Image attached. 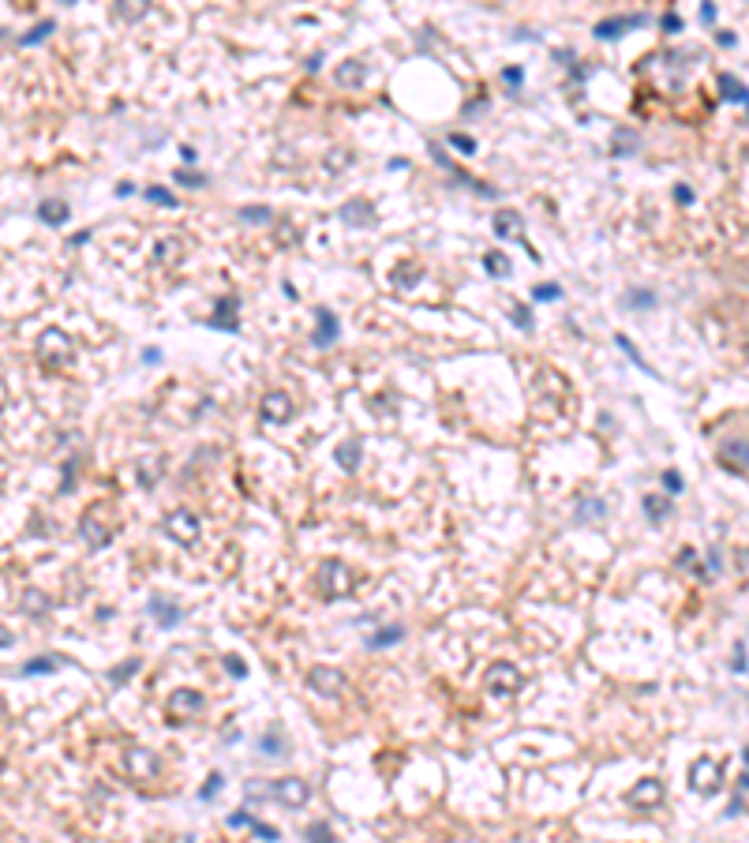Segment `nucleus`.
Here are the masks:
<instances>
[{
	"mask_svg": "<svg viewBox=\"0 0 749 843\" xmlns=\"http://www.w3.org/2000/svg\"><path fill=\"white\" fill-rule=\"evenodd\" d=\"M38 357H42L45 364H52V367H68L75 360V345H72V337L64 330L49 326V330L38 337Z\"/></svg>",
	"mask_w": 749,
	"mask_h": 843,
	"instance_id": "f257e3e1",
	"label": "nucleus"
},
{
	"mask_svg": "<svg viewBox=\"0 0 749 843\" xmlns=\"http://www.w3.org/2000/svg\"><path fill=\"white\" fill-rule=\"evenodd\" d=\"M352 585H356V577H352V570H349L341 559H326V562L319 566V588H322V596L337 600V596H345V592H352Z\"/></svg>",
	"mask_w": 749,
	"mask_h": 843,
	"instance_id": "f03ea898",
	"label": "nucleus"
},
{
	"mask_svg": "<svg viewBox=\"0 0 749 843\" xmlns=\"http://www.w3.org/2000/svg\"><path fill=\"white\" fill-rule=\"evenodd\" d=\"M308 686L319 693V697H341V693L349 690V679L341 675L337 667L319 664V667H311V671H308Z\"/></svg>",
	"mask_w": 749,
	"mask_h": 843,
	"instance_id": "7ed1b4c3",
	"label": "nucleus"
},
{
	"mask_svg": "<svg viewBox=\"0 0 749 843\" xmlns=\"http://www.w3.org/2000/svg\"><path fill=\"white\" fill-rule=\"evenodd\" d=\"M165 532L173 536L180 547H191V544H199V532H203V529H199V518H195L191 510H173V513L165 518Z\"/></svg>",
	"mask_w": 749,
	"mask_h": 843,
	"instance_id": "20e7f679",
	"label": "nucleus"
},
{
	"mask_svg": "<svg viewBox=\"0 0 749 843\" xmlns=\"http://www.w3.org/2000/svg\"><path fill=\"white\" fill-rule=\"evenodd\" d=\"M195 713H203V693H195V690H173L169 693V701H165V716L176 723L184 720H195Z\"/></svg>",
	"mask_w": 749,
	"mask_h": 843,
	"instance_id": "39448f33",
	"label": "nucleus"
},
{
	"mask_svg": "<svg viewBox=\"0 0 749 843\" xmlns=\"http://www.w3.org/2000/svg\"><path fill=\"white\" fill-rule=\"evenodd\" d=\"M521 671L514 667V664H506V660H498L491 671H488V690L491 693H498V697H514L517 690H521Z\"/></svg>",
	"mask_w": 749,
	"mask_h": 843,
	"instance_id": "423d86ee",
	"label": "nucleus"
},
{
	"mask_svg": "<svg viewBox=\"0 0 749 843\" xmlns=\"http://www.w3.org/2000/svg\"><path fill=\"white\" fill-rule=\"evenodd\" d=\"M270 791L278 802H285V806H304V802L311 798V787L300 780V776H285V780H270Z\"/></svg>",
	"mask_w": 749,
	"mask_h": 843,
	"instance_id": "0eeeda50",
	"label": "nucleus"
},
{
	"mask_svg": "<svg viewBox=\"0 0 749 843\" xmlns=\"http://www.w3.org/2000/svg\"><path fill=\"white\" fill-rule=\"evenodd\" d=\"M689 787L701 795H716L719 791V765L712 757H701L689 765Z\"/></svg>",
	"mask_w": 749,
	"mask_h": 843,
	"instance_id": "6e6552de",
	"label": "nucleus"
},
{
	"mask_svg": "<svg viewBox=\"0 0 749 843\" xmlns=\"http://www.w3.org/2000/svg\"><path fill=\"white\" fill-rule=\"evenodd\" d=\"M79 532H83V540L90 547H105L113 540V529L105 525V513L94 506V510H86L83 513V521H79Z\"/></svg>",
	"mask_w": 749,
	"mask_h": 843,
	"instance_id": "1a4fd4ad",
	"label": "nucleus"
},
{
	"mask_svg": "<svg viewBox=\"0 0 749 843\" xmlns=\"http://www.w3.org/2000/svg\"><path fill=\"white\" fill-rule=\"evenodd\" d=\"M259 416L266 420V424H285V420L293 416V401H288V393L270 390L266 398L259 401Z\"/></svg>",
	"mask_w": 749,
	"mask_h": 843,
	"instance_id": "9d476101",
	"label": "nucleus"
},
{
	"mask_svg": "<svg viewBox=\"0 0 749 843\" xmlns=\"http://www.w3.org/2000/svg\"><path fill=\"white\" fill-rule=\"evenodd\" d=\"M719 465L731 472H749V439H734L719 446Z\"/></svg>",
	"mask_w": 749,
	"mask_h": 843,
	"instance_id": "9b49d317",
	"label": "nucleus"
},
{
	"mask_svg": "<svg viewBox=\"0 0 749 843\" xmlns=\"http://www.w3.org/2000/svg\"><path fill=\"white\" fill-rule=\"evenodd\" d=\"M495 236L498 240H521L524 244V225L517 210H498L495 214Z\"/></svg>",
	"mask_w": 749,
	"mask_h": 843,
	"instance_id": "f8f14e48",
	"label": "nucleus"
},
{
	"mask_svg": "<svg viewBox=\"0 0 749 843\" xmlns=\"http://www.w3.org/2000/svg\"><path fill=\"white\" fill-rule=\"evenodd\" d=\"M315 323H319V330H315V345H319V349H330L334 341H337V334H341L337 315H334L330 308H319V311H315Z\"/></svg>",
	"mask_w": 749,
	"mask_h": 843,
	"instance_id": "ddd939ff",
	"label": "nucleus"
},
{
	"mask_svg": "<svg viewBox=\"0 0 749 843\" xmlns=\"http://www.w3.org/2000/svg\"><path fill=\"white\" fill-rule=\"evenodd\" d=\"M236 311H240V300L229 296V300H218V311L210 315V326H218V330H229L236 334L240 330V319H236Z\"/></svg>",
	"mask_w": 749,
	"mask_h": 843,
	"instance_id": "4468645a",
	"label": "nucleus"
},
{
	"mask_svg": "<svg viewBox=\"0 0 749 843\" xmlns=\"http://www.w3.org/2000/svg\"><path fill=\"white\" fill-rule=\"evenodd\" d=\"M645 23V16L641 11H633V16H619V19H603V23H596V38H622V30H629V26H641Z\"/></svg>",
	"mask_w": 749,
	"mask_h": 843,
	"instance_id": "2eb2a0df",
	"label": "nucleus"
},
{
	"mask_svg": "<svg viewBox=\"0 0 749 843\" xmlns=\"http://www.w3.org/2000/svg\"><path fill=\"white\" fill-rule=\"evenodd\" d=\"M626 798H629V806H655V802H663V783L660 780H641Z\"/></svg>",
	"mask_w": 749,
	"mask_h": 843,
	"instance_id": "dca6fc26",
	"label": "nucleus"
},
{
	"mask_svg": "<svg viewBox=\"0 0 749 843\" xmlns=\"http://www.w3.org/2000/svg\"><path fill=\"white\" fill-rule=\"evenodd\" d=\"M147 608H150V615L157 618V626H165V630L180 626V618H184V611L176 608V603H173V600H162V596H154Z\"/></svg>",
	"mask_w": 749,
	"mask_h": 843,
	"instance_id": "f3484780",
	"label": "nucleus"
},
{
	"mask_svg": "<svg viewBox=\"0 0 749 843\" xmlns=\"http://www.w3.org/2000/svg\"><path fill=\"white\" fill-rule=\"evenodd\" d=\"M128 772H135V776L147 780V776L157 772V757L150 754V749H131V754H128Z\"/></svg>",
	"mask_w": 749,
	"mask_h": 843,
	"instance_id": "a211bd4d",
	"label": "nucleus"
},
{
	"mask_svg": "<svg viewBox=\"0 0 749 843\" xmlns=\"http://www.w3.org/2000/svg\"><path fill=\"white\" fill-rule=\"evenodd\" d=\"M341 218L349 221V225H371V203H364V199H352V203H345L341 206Z\"/></svg>",
	"mask_w": 749,
	"mask_h": 843,
	"instance_id": "6ab92c4d",
	"label": "nucleus"
},
{
	"mask_svg": "<svg viewBox=\"0 0 749 843\" xmlns=\"http://www.w3.org/2000/svg\"><path fill=\"white\" fill-rule=\"evenodd\" d=\"M719 90H723L727 101H742L745 109H749V90H745L742 79H734L731 72H723V75H719Z\"/></svg>",
	"mask_w": 749,
	"mask_h": 843,
	"instance_id": "aec40b11",
	"label": "nucleus"
},
{
	"mask_svg": "<svg viewBox=\"0 0 749 843\" xmlns=\"http://www.w3.org/2000/svg\"><path fill=\"white\" fill-rule=\"evenodd\" d=\"M401 641H405V626L393 623V626H383L378 634L367 637V649H390V644H401Z\"/></svg>",
	"mask_w": 749,
	"mask_h": 843,
	"instance_id": "412c9836",
	"label": "nucleus"
},
{
	"mask_svg": "<svg viewBox=\"0 0 749 843\" xmlns=\"http://www.w3.org/2000/svg\"><path fill=\"white\" fill-rule=\"evenodd\" d=\"M38 218L49 221V225H64V221H68V203H64V199H45L42 206H38Z\"/></svg>",
	"mask_w": 749,
	"mask_h": 843,
	"instance_id": "4be33fe9",
	"label": "nucleus"
},
{
	"mask_svg": "<svg viewBox=\"0 0 749 843\" xmlns=\"http://www.w3.org/2000/svg\"><path fill=\"white\" fill-rule=\"evenodd\" d=\"M364 75H367V68H364L360 60H345V64L337 68V83H341V86H360Z\"/></svg>",
	"mask_w": 749,
	"mask_h": 843,
	"instance_id": "5701e85b",
	"label": "nucleus"
},
{
	"mask_svg": "<svg viewBox=\"0 0 749 843\" xmlns=\"http://www.w3.org/2000/svg\"><path fill=\"white\" fill-rule=\"evenodd\" d=\"M180 255H184V244L176 240V236H165V240H157V247H154L157 262H176Z\"/></svg>",
	"mask_w": 749,
	"mask_h": 843,
	"instance_id": "b1692460",
	"label": "nucleus"
},
{
	"mask_svg": "<svg viewBox=\"0 0 749 843\" xmlns=\"http://www.w3.org/2000/svg\"><path fill=\"white\" fill-rule=\"evenodd\" d=\"M285 739H281V731L278 727H274V731H266V735H259V749H262V754H266V757H281L285 754Z\"/></svg>",
	"mask_w": 749,
	"mask_h": 843,
	"instance_id": "393cba45",
	"label": "nucleus"
},
{
	"mask_svg": "<svg viewBox=\"0 0 749 843\" xmlns=\"http://www.w3.org/2000/svg\"><path fill=\"white\" fill-rule=\"evenodd\" d=\"M483 267H488L495 278H509V270H514V262H509L506 252H488L483 255Z\"/></svg>",
	"mask_w": 749,
	"mask_h": 843,
	"instance_id": "a878e982",
	"label": "nucleus"
},
{
	"mask_svg": "<svg viewBox=\"0 0 749 843\" xmlns=\"http://www.w3.org/2000/svg\"><path fill=\"white\" fill-rule=\"evenodd\" d=\"M337 461H341V469H345V472H356V465H360V442H356V439L341 442Z\"/></svg>",
	"mask_w": 749,
	"mask_h": 843,
	"instance_id": "bb28decb",
	"label": "nucleus"
},
{
	"mask_svg": "<svg viewBox=\"0 0 749 843\" xmlns=\"http://www.w3.org/2000/svg\"><path fill=\"white\" fill-rule=\"evenodd\" d=\"M641 506H645V513H648V518H652L655 525H660V521L667 518V513H671V503H667L663 495H645V503H641Z\"/></svg>",
	"mask_w": 749,
	"mask_h": 843,
	"instance_id": "cd10ccee",
	"label": "nucleus"
},
{
	"mask_svg": "<svg viewBox=\"0 0 749 843\" xmlns=\"http://www.w3.org/2000/svg\"><path fill=\"white\" fill-rule=\"evenodd\" d=\"M57 667H64V656H34L23 667V675H42V671H57Z\"/></svg>",
	"mask_w": 749,
	"mask_h": 843,
	"instance_id": "c85d7f7f",
	"label": "nucleus"
},
{
	"mask_svg": "<svg viewBox=\"0 0 749 843\" xmlns=\"http://www.w3.org/2000/svg\"><path fill=\"white\" fill-rule=\"evenodd\" d=\"M45 608H49L45 592H38V588H26V592H23V611H26V615H45Z\"/></svg>",
	"mask_w": 749,
	"mask_h": 843,
	"instance_id": "c756f323",
	"label": "nucleus"
},
{
	"mask_svg": "<svg viewBox=\"0 0 749 843\" xmlns=\"http://www.w3.org/2000/svg\"><path fill=\"white\" fill-rule=\"evenodd\" d=\"M626 304L629 308H655V293H652V289H629Z\"/></svg>",
	"mask_w": 749,
	"mask_h": 843,
	"instance_id": "7c9ffc66",
	"label": "nucleus"
},
{
	"mask_svg": "<svg viewBox=\"0 0 749 843\" xmlns=\"http://www.w3.org/2000/svg\"><path fill=\"white\" fill-rule=\"evenodd\" d=\"M240 221H247V225H266V221H270V206H244Z\"/></svg>",
	"mask_w": 749,
	"mask_h": 843,
	"instance_id": "2f4dec72",
	"label": "nucleus"
},
{
	"mask_svg": "<svg viewBox=\"0 0 749 843\" xmlns=\"http://www.w3.org/2000/svg\"><path fill=\"white\" fill-rule=\"evenodd\" d=\"M244 798L247 802H266V798H274V791H270V783H262V780H252L244 787Z\"/></svg>",
	"mask_w": 749,
	"mask_h": 843,
	"instance_id": "473e14b6",
	"label": "nucleus"
},
{
	"mask_svg": "<svg viewBox=\"0 0 749 843\" xmlns=\"http://www.w3.org/2000/svg\"><path fill=\"white\" fill-rule=\"evenodd\" d=\"M308 843H334V832H330V825L326 821H315V825H308Z\"/></svg>",
	"mask_w": 749,
	"mask_h": 843,
	"instance_id": "72a5a7b5",
	"label": "nucleus"
},
{
	"mask_svg": "<svg viewBox=\"0 0 749 843\" xmlns=\"http://www.w3.org/2000/svg\"><path fill=\"white\" fill-rule=\"evenodd\" d=\"M450 147H457L461 154H476V139L465 135V131H450Z\"/></svg>",
	"mask_w": 749,
	"mask_h": 843,
	"instance_id": "f704fd0d",
	"label": "nucleus"
},
{
	"mask_svg": "<svg viewBox=\"0 0 749 843\" xmlns=\"http://www.w3.org/2000/svg\"><path fill=\"white\" fill-rule=\"evenodd\" d=\"M614 341H619V349H622V352H626V357H629V360H633L637 367H645V372H652V367L645 364V357H641V352L633 349V341H629V337H622V334H619V337H614Z\"/></svg>",
	"mask_w": 749,
	"mask_h": 843,
	"instance_id": "c9c22d12",
	"label": "nucleus"
},
{
	"mask_svg": "<svg viewBox=\"0 0 749 843\" xmlns=\"http://www.w3.org/2000/svg\"><path fill=\"white\" fill-rule=\"evenodd\" d=\"M135 671H139V660H124L116 671H109V682H116V686H120V682H124L128 675H135Z\"/></svg>",
	"mask_w": 749,
	"mask_h": 843,
	"instance_id": "e433bc0d",
	"label": "nucleus"
},
{
	"mask_svg": "<svg viewBox=\"0 0 749 843\" xmlns=\"http://www.w3.org/2000/svg\"><path fill=\"white\" fill-rule=\"evenodd\" d=\"M147 199L150 203H165V206H176V195L165 191V188H147Z\"/></svg>",
	"mask_w": 749,
	"mask_h": 843,
	"instance_id": "4c0bfd02",
	"label": "nucleus"
},
{
	"mask_svg": "<svg viewBox=\"0 0 749 843\" xmlns=\"http://www.w3.org/2000/svg\"><path fill=\"white\" fill-rule=\"evenodd\" d=\"M558 296H562V289H558V285H551V281L532 289V300H558Z\"/></svg>",
	"mask_w": 749,
	"mask_h": 843,
	"instance_id": "58836bf2",
	"label": "nucleus"
},
{
	"mask_svg": "<svg viewBox=\"0 0 749 843\" xmlns=\"http://www.w3.org/2000/svg\"><path fill=\"white\" fill-rule=\"evenodd\" d=\"M49 30H52V23H49V19H45V23H38L34 30H30V34L23 38V45H34V42H42V38H45Z\"/></svg>",
	"mask_w": 749,
	"mask_h": 843,
	"instance_id": "ea45409f",
	"label": "nucleus"
},
{
	"mask_svg": "<svg viewBox=\"0 0 749 843\" xmlns=\"http://www.w3.org/2000/svg\"><path fill=\"white\" fill-rule=\"evenodd\" d=\"M663 487H667V491H671V495H678V491H682V487H686V484H682V476H678L675 469H667V472H663Z\"/></svg>",
	"mask_w": 749,
	"mask_h": 843,
	"instance_id": "a19ab883",
	"label": "nucleus"
},
{
	"mask_svg": "<svg viewBox=\"0 0 749 843\" xmlns=\"http://www.w3.org/2000/svg\"><path fill=\"white\" fill-rule=\"evenodd\" d=\"M247 828H252V832H255V836H262V839H266V843H274V839H278V828H270V825H262V821H252V825H247Z\"/></svg>",
	"mask_w": 749,
	"mask_h": 843,
	"instance_id": "79ce46f5",
	"label": "nucleus"
},
{
	"mask_svg": "<svg viewBox=\"0 0 749 843\" xmlns=\"http://www.w3.org/2000/svg\"><path fill=\"white\" fill-rule=\"evenodd\" d=\"M509 315H514V323L521 326V330H532V311L529 308H514Z\"/></svg>",
	"mask_w": 749,
	"mask_h": 843,
	"instance_id": "37998d69",
	"label": "nucleus"
},
{
	"mask_svg": "<svg viewBox=\"0 0 749 843\" xmlns=\"http://www.w3.org/2000/svg\"><path fill=\"white\" fill-rule=\"evenodd\" d=\"M218 791H221V776H218V772H210V780H206V787L199 791V798H214Z\"/></svg>",
	"mask_w": 749,
	"mask_h": 843,
	"instance_id": "c03bdc74",
	"label": "nucleus"
},
{
	"mask_svg": "<svg viewBox=\"0 0 749 843\" xmlns=\"http://www.w3.org/2000/svg\"><path fill=\"white\" fill-rule=\"evenodd\" d=\"M176 180H188V188H203L206 184L203 173H184V169H176Z\"/></svg>",
	"mask_w": 749,
	"mask_h": 843,
	"instance_id": "a18cd8bd",
	"label": "nucleus"
},
{
	"mask_svg": "<svg viewBox=\"0 0 749 843\" xmlns=\"http://www.w3.org/2000/svg\"><path fill=\"white\" fill-rule=\"evenodd\" d=\"M660 23H663V30H682V16H675V11H663Z\"/></svg>",
	"mask_w": 749,
	"mask_h": 843,
	"instance_id": "49530a36",
	"label": "nucleus"
},
{
	"mask_svg": "<svg viewBox=\"0 0 749 843\" xmlns=\"http://www.w3.org/2000/svg\"><path fill=\"white\" fill-rule=\"evenodd\" d=\"M252 821H255V817H252V813H247V810H236L232 817H229V825H232V828H247Z\"/></svg>",
	"mask_w": 749,
	"mask_h": 843,
	"instance_id": "de8ad7c7",
	"label": "nucleus"
},
{
	"mask_svg": "<svg viewBox=\"0 0 749 843\" xmlns=\"http://www.w3.org/2000/svg\"><path fill=\"white\" fill-rule=\"evenodd\" d=\"M731 667H734V671H745V649H742V644H734V656H731Z\"/></svg>",
	"mask_w": 749,
	"mask_h": 843,
	"instance_id": "09e8293b",
	"label": "nucleus"
},
{
	"mask_svg": "<svg viewBox=\"0 0 749 843\" xmlns=\"http://www.w3.org/2000/svg\"><path fill=\"white\" fill-rule=\"evenodd\" d=\"M225 664H229V671H232L236 679H244V675H247V671H244V664H240V656H229Z\"/></svg>",
	"mask_w": 749,
	"mask_h": 843,
	"instance_id": "8fccbe9b",
	"label": "nucleus"
},
{
	"mask_svg": "<svg viewBox=\"0 0 749 843\" xmlns=\"http://www.w3.org/2000/svg\"><path fill=\"white\" fill-rule=\"evenodd\" d=\"M675 199H678L682 206H689V203H693V191H689V188H675Z\"/></svg>",
	"mask_w": 749,
	"mask_h": 843,
	"instance_id": "3c124183",
	"label": "nucleus"
},
{
	"mask_svg": "<svg viewBox=\"0 0 749 843\" xmlns=\"http://www.w3.org/2000/svg\"><path fill=\"white\" fill-rule=\"evenodd\" d=\"M701 23H716V4H701Z\"/></svg>",
	"mask_w": 749,
	"mask_h": 843,
	"instance_id": "603ef678",
	"label": "nucleus"
},
{
	"mask_svg": "<svg viewBox=\"0 0 749 843\" xmlns=\"http://www.w3.org/2000/svg\"><path fill=\"white\" fill-rule=\"evenodd\" d=\"M502 79H506L509 86H517V83H521V72H517V68H506V72H502Z\"/></svg>",
	"mask_w": 749,
	"mask_h": 843,
	"instance_id": "864d4df0",
	"label": "nucleus"
},
{
	"mask_svg": "<svg viewBox=\"0 0 749 843\" xmlns=\"http://www.w3.org/2000/svg\"><path fill=\"white\" fill-rule=\"evenodd\" d=\"M745 765H749V749H745ZM738 791H742V795L749 791V769H745V776H742V780H738Z\"/></svg>",
	"mask_w": 749,
	"mask_h": 843,
	"instance_id": "5fc2aeb1",
	"label": "nucleus"
},
{
	"mask_svg": "<svg viewBox=\"0 0 749 843\" xmlns=\"http://www.w3.org/2000/svg\"><path fill=\"white\" fill-rule=\"evenodd\" d=\"M716 42H719V45H723V49H727V45H734V34H727V30H719V34H716Z\"/></svg>",
	"mask_w": 749,
	"mask_h": 843,
	"instance_id": "6e6d98bb",
	"label": "nucleus"
},
{
	"mask_svg": "<svg viewBox=\"0 0 749 843\" xmlns=\"http://www.w3.org/2000/svg\"><path fill=\"white\" fill-rule=\"evenodd\" d=\"M142 360L154 364V360H162V352H157V349H142Z\"/></svg>",
	"mask_w": 749,
	"mask_h": 843,
	"instance_id": "4d7b16f0",
	"label": "nucleus"
},
{
	"mask_svg": "<svg viewBox=\"0 0 749 843\" xmlns=\"http://www.w3.org/2000/svg\"><path fill=\"white\" fill-rule=\"evenodd\" d=\"M738 562H742V574L749 577V547H745V551H738Z\"/></svg>",
	"mask_w": 749,
	"mask_h": 843,
	"instance_id": "13d9d810",
	"label": "nucleus"
},
{
	"mask_svg": "<svg viewBox=\"0 0 749 843\" xmlns=\"http://www.w3.org/2000/svg\"><path fill=\"white\" fill-rule=\"evenodd\" d=\"M0 649H11V634H8L4 626H0Z\"/></svg>",
	"mask_w": 749,
	"mask_h": 843,
	"instance_id": "bf43d9fd",
	"label": "nucleus"
}]
</instances>
